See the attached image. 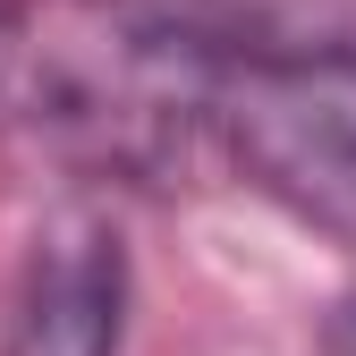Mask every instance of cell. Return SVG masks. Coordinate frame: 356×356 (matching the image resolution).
<instances>
[{
	"mask_svg": "<svg viewBox=\"0 0 356 356\" xmlns=\"http://www.w3.org/2000/svg\"><path fill=\"white\" fill-rule=\"evenodd\" d=\"M127 246L102 212H60L34 238L9 323H0V356H119L127 348Z\"/></svg>",
	"mask_w": 356,
	"mask_h": 356,
	"instance_id": "2",
	"label": "cell"
},
{
	"mask_svg": "<svg viewBox=\"0 0 356 356\" xmlns=\"http://www.w3.org/2000/svg\"><path fill=\"white\" fill-rule=\"evenodd\" d=\"M331 356H356V305L339 314V331H331Z\"/></svg>",
	"mask_w": 356,
	"mask_h": 356,
	"instance_id": "3",
	"label": "cell"
},
{
	"mask_svg": "<svg viewBox=\"0 0 356 356\" xmlns=\"http://www.w3.org/2000/svg\"><path fill=\"white\" fill-rule=\"evenodd\" d=\"M246 60L195 17L0 0V136L94 170H170L229 119Z\"/></svg>",
	"mask_w": 356,
	"mask_h": 356,
	"instance_id": "1",
	"label": "cell"
}]
</instances>
